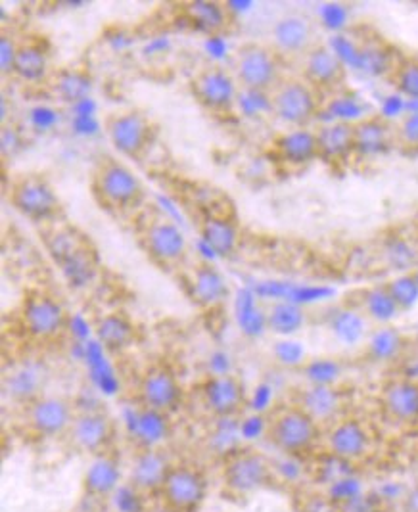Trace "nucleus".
<instances>
[{
  "label": "nucleus",
  "instance_id": "1",
  "mask_svg": "<svg viewBox=\"0 0 418 512\" xmlns=\"http://www.w3.org/2000/svg\"><path fill=\"white\" fill-rule=\"evenodd\" d=\"M89 192L96 208L114 219L135 221L148 208V188L116 156L102 154L89 171Z\"/></svg>",
  "mask_w": 418,
  "mask_h": 512
},
{
  "label": "nucleus",
  "instance_id": "2",
  "mask_svg": "<svg viewBox=\"0 0 418 512\" xmlns=\"http://www.w3.org/2000/svg\"><path fill=\"white\" fill-rule=\"evenodd\" d=\"M323 424L298 401L275 405L263 424V438L288 459H311L321 453Z\"/></svg>",
  "mask_w": 418,
  "mask_h": 512
},
{
  "label": "nucleus",
  "instance_id": "3",
  "mask_svg": "<svg viewBox=\"0 0 418 512\" xmlns=\"http://www.w3.org/2000/svg\"><path fill=\"white\" fill-rule=\"evenodd\" d=\"M133 223L135 242L154 267L175 277L190 261L185 233L167 213L148 206Z\"/></svg>",
  "mask_w": 418,
  "mask_h": 512
},
{
  "label": "nucleus",
  "instance_id": "4",
  "mask_svg": "<svg viewBox=\"0 0 418 512\" xmlns=\"http://www.w3.org/2000/svg\"><path fill=\"white\" fill-rule=\"evenodd\" d=\"M16 323L25 342L33 346H52L60 342L70 328V311L52 290L35 286L25 290Z\"/></svg>",
  "mask_w": 418,
  "mask_h": 512
},
{
  "label": "nucleus",
  "instance_id": "5",
  "mask_svg": "<svg viewBox=\"0 0 418 512\" xmlns=\"http://www.w3.org/2000/svg\"><path fill=\"white\" fill-rule=\"evenodd\" d=\"M288 62L277 48L265 41H248L234 50L229 68L242 93L269 96L288 75Z\"/></svg>",
  "mask_w": 418,
  "mask_h": 512
},
{
  "label": "nucleus",
  "instance_id": "6",
  "mask_svg": "<svg viewBox=\"0 0 418 512\" xmlns=\"http://www.w3.org/2000/svg\"><path fill=\"white\" fill-rule=\"evenodd\" d=\"M102 125L110 146L123 160L146 162L160 140V125L135 106L108 112Z\"/></svg>",
  "mask_w": 418,
  "mask_h": 512
},
{
  "label": "nucleus",
  "instance_id": "7",
  "mask_svg": "<svg viewBox=\"0 0 418 512\" xmlns=\"http://www.w3.org/2000/svg\"><path fill=\"white\" fill-rule=\"evenodd\" d=\"M133 401L144 415L169 419L185 405V384L169 361H152L135 380Z\"/></svg>",
  "mask_w": 418,
  "mask_h": 512
},
{
  "label": "nucleus",
  "instance_id": "8",
  "mask_svg": "<svg viewBox=\"0 0 418 512\" xmlns=\"http://www.w3.org/2000/svg\"><path fill=\"white\" fill-rule=\"evenodd\" d=\"M8 204L29 223L50 227L64 217V202L52 179L43 171H24L12 177L6 190Z\"/></svg>",
  "mask_w": 418,
  "mask_h": 512
},
{
  "label": "nucleus",
  "instance_id": "9",
  "mask_svg": "<svg viewBox=\"0 0 418 512\" xmlns=\"http://www.w3.org/2000/svg\"><path fill=\"white\" fill-rule=\"evenodd\" d=\"M219 482L231 497H252L275 482L271 459L252 445H234L227 449L217 466Z\"/></svg>",
  "mask_w": 418,
  "mask_h": 512
},
{
  "label": "nucleus",
  "instance_id": "10",
  "mask_svg": "<svg viewBox=\"0 0 418 512\" xmlns=\"http://www.w3.org/2000/svg\"><path fill=\"white\" fill-rule=\"evenodd\" d=\"M20 432L29 443L62 442L77 415L73 399L43 392L18 407Z\"/></svg>",
  "mask_w": 418,
  "mask_h": 512
},
{
  "label": "nucleus",
  "instance_id": "11",
  "mask_svg": "<svg viewBox=\"0 0 418 512\" xmlns=\"http://www.w3.org/2000/svg\"><path fill=\"white\" fill-rule=\"evenodd\" d=\"M188 93L209 117L229 121L238 112L242 91L229 66L204 62L188 77Z\"/></svg>",
  "mask_w": 418,
  "mask_h": 512
},
{
  "label": "nucleus",
  "instance_id": "12",
  "mask_svg": "<svg viewBox=\"0 0 418 512\" xmlns=\"http://www.w3.org/2000/svg\"><path fill=\"white\" fill-rule=\"evenodd\" d=\"M265 100L284 129H311L321 117L325 96L300 75H286Z\"/></svg>",
  "mask_w": 418,
  "mask_h": 512
},
{
  "label": "nucleus",
  "instance_id": "13",
  "mask_svg": "<svg viewBox=\"0 0 418 512\" xmlns=\"http://www.w3.org/2000/svg\"><path fill=\"white\" fill-rule=\"evenodd\" d=\"M376 436L371 424L357 415H340L323 430L321 453L344 466H359L371 459Z\"/></svg>",
  "mask_w": 418,
  "mask_h": 512
},
{
  "label": "nucleus",
  "instance_id": "14",
  "mask_svg": "<svg viewBox=\"0 0 418 512\" xmlns=\"http://www.w3.org/2000/svg\"><path fill=\"white\" fill-rule=\"evenodd\" d=\"M192 394L200 411L215 422L238 419L250 405L246 382L234 373H209L202 376Z\"/></svg>",
  "mask_w": 418,
  "mask_h": 512
},
{
  "label": "nucleus",
  "instance_id": "15",
  "mask_svg": "<svg viewBox=\"0 0 418 512\" xmlns=\"http://www.w3.org/2000/svg\"><path fill=\"white\" fill-rule=\"evenodd\" d=\"M119 424L117 420L100 407L77 409L68 434L62 443L73 455L93 459L96 455L117 449Z\"/></svg>",
  "mask_w": 418,
  "mask_h": 512
},
{
  "label": "nucleus",
  "instance_id": "16",
  "mask_svg": "<svg viewBox=\"0 0 418 512\" xmlns=\"http://www.w3.org/2000/svg\"><path fill=\"white\" fill-rule=\"evenodd\" d=\"M208 497V472L190 461H175L158 493V501L167 512H200Z\"/></svg>",
  "mask_w": 418,
  "mask_h": 512
},
{
  "label": "nucleus",
  "instance_id": "17",
  "mask_svg": "<svg viewBox=\"0 0 418 512\" xmlns=\"http://www.w3.org/2000/svg\"><path fill=\"white\" fill-rule=\"evenodd\" d=\"M265 158L284 175H298L319 162L315 127L280 129L265 146Z\"/></svg>",
  "mask_w": 418,
  "mask_h": 512
},
{
  "label": "nucleus",
  "instance_id": "18",
  "mask_svg": "<svg viewBox=\"0 0 418 512\" xmlns=\"http://www.w3.org/2000/svg\"><path fill=\"white\" fill-rule=\"evenodd\" d=\"M175 279L179 280L186 298L202 311L221 309L231 296V286L221 271L204 259L188 261Z\"/></svg>",
  "mask_w": 418,
  "mask_h": 512
},
{
  "label": "nucleus",
  "instance_id": "19",
  "mask_svg": "<svg viewBox=\"0 0 418 512\" xmlns=\"http://www.w3.org/2000/svg\"><path fill=\"white\" fill-rule=\"evenodd\" d=\"M125 478L127 470L123 468V461L117 449L96 455L89 459L83 470L81 499L94 507H104L114 499Z\"/></svg>",
  "mask_w": 418,
  "mask_h": 512
},
{
  "label": "nucleus",
  "instance_id": "20",
  "mask_svg": "<svg viewBox=\"0 0 418 512\" xmlns=\"http://www.w3.org/2000/svg\"><path fill=\"white\" fill-rule=\"evenodd\" d=\"M196 231L209 250L221 259H233L242 250V225L231 208H217L215 204L204 208L198 215Z\"/></svg>",
  "mask_w": 418,
  "mask_h": 512
},
{
  "label": "nucleus",
  "instance_id": "21",
  "mask_svg": "<svg viewBox=\"0 0 418 512\" xmlns=\"http://www.w3.org/2000/svg\"><path fill=\"white\" fill-rule=\"evenodd\" d=\"M378 409L397 428L418 426V376L397 374L384 380L378 390Z\"/></svg>",
  "mask_w": 418,
  "mask_h": 512
},
{
  "label": "nucleus",
  "instance_id": "22",
  "mask_svg": "<svg viewBox=\"0 0 418 512\" xmlns=\"http://www.w3.org/2000/svg\"><path fill=\"white\" fill-rule=\"evenodd\" d=\"M300 77L319 93H340L348 83V66L344 58L326 43L311 48L300 60Z\"/></svg>",
  "mask_w": 418,
  "mask_h": 512
},
{
  "label": "nucleus",
  "instance_id": "23",
  "mask_svg": "<svg viewBox=\"0 0 418 512\" xmlns=\"http://www.w3.org/2000/svg\"><path fill=\"white\" fill-rule=\"evenodd\" d=\"M271 45L279 50L286 62H300L303 56L321 43L313 18L302 12H290L280 16L271 29Z\"/></svg>",
  "mask_w": 418,
  "mask_h": 512
},
{
  "label": "nucleus",
  "instance_id": "24",
  "mask_svg": "<svg viewBox=\"0 0 418 512\" xmlns=\"http://www.w3.org/2000/svg\"><path fill=\"white\" fill-rule=\"evenodd\" d=\"M355 125V162L374 163L397 152L395 123L380 114L361 117Z\"/></svg>",
  "mask_w": 418,
  "mask_h": 512
},
{
  "label": "nucleus",
  "instance_id": "25",
  "mask_svg": "<svg viewBox=\"0 0 418 512\" xmlns=\"http://www.w3.org/2000/svg\"><path fill=\"white\" fill-rule=\"evenodd\" d=\"M175 461L160 445H142L133 455L127 468V484L142 497H156L162 488L163 478Z\"/></svg>",
  "mask_w": 418,
  "mask_h": 512
},
{
  "label": "nucleus",
  "instance_id": "26",
  "mask_svg": "<svg viewBox=\"0 0 418 512\" xmlns=\"http://www.w3.org/2000/svg\"><path fill=\"white\" fill-rule=\"evenodd\" d=\"M319 162L334 171L355 163V125L349 119H332L315 125Z\"/></svg>",
  "mask_w": 418,
  "mask_h": 512
},
{
  "label": "nucleus",
  "instance_id": "27",
  "mask_svg": "<svg viewBox=\"0 0 418 512\" xmlns=\"http://www.w3.org/2000/svg\"><path fill=\"white\" fill-rule=\"evenodd\" d=\"M54 60H52V48L47 37L43 35H24L18 56L12 66V81H18L29 87H39L47 83L48 77L54 71Z\"/></svg>",
  "mask_w": 418,
  "mask_h": 512
},
{
  "label": "nucleus",
  "instance_id": "28",
  "mask_svg": "<svg viewBox=\"0 0 418 512\" xmlns=\"http://www.w3.org/2000/svg\"><path fill=\"white\" fill-rule=\"evenodd\" d=\"M93 334L100 348L112 357L125 355L140 342V326L123 309H110L94 317Z\"/></svg>",
  "mask_w": 418,
  "mask_h": 512
},
{
  "label": "nucleus",
  "instance_id": "29",
  "mask_svg": "<svg viewBox=\"0 0 418 512\" xmlns=\"http://www.w3.org/2000/svg\"><path fill=\"white\" fill-rule=\"evenodd\" d=\"M41 91L56 104L77 106L93 94V71L83 64L56 66Z\"/></svg>",
  "mask_w": 418,
  "mask_h": 512
},
{
  "label": "nucleus",
  "instance_id": "30",
  "mask_svg": "<svg viewBox=\"0 0 418 512\" xmlns=\"http://www.w3.org/2000/svg\"><path fill=\"white\" fill-rule=\"evenodd\" d=\"M177 14L185 27L204 37L227 35L234 24L231 8L217 0L181 2L177 4Z\"/></svg>",
  "mask_w": 418,
  "mask_h": 512
},
{
  "label": "nucleus",
  "instance_id": "31",
  "mask_svg": "<svg viewBox=\"0 0 418 512\" xmlns=\"http://www.w3.org/2000/svg\"><path fill=\"white\" fill-rule=\"evenodd\" d=\"M50 256L58 261V265L73 275V280H83L93 275L96 269V254L83 234L75 231H60L48 244Z\"/></svg>",
  "mask_w": 418,
  "mask_h": 512
},
{
  "label": "nucleus",
  "instance_id": "32",
  "mask_svg": "<svg viewBox=\"0 0 418 512\" xmlns=\"http://www.w3.org/2000/svg\"><path fill=\"white\" fill-rule=\"evenodd\" d=\"M355 313L376 326L392 325L395 317L401 315L384 282L372 284L357 292Z\"/></svg>",
  "mask_w": 418,
  "mask_h": 512
},
{
  "label": "nucleus",
  "instance_id": "33",
  "mask_svg": "<svg viewBox=\"0 0 418 512\" xmlns=\"http://www.w3.org/2000/svg\"><path fill=\"white\" fill-rule=\"evenodd\" d=\"M47 388L45 369L37 363H22L12 369V374H4V394H12V399L20 405L33 399Z\"/></svg>",
  "mask_w": 418,
  "mask_h": 512
},
{
  "label": "nucleus",
  "instance_id": "34",
  "mask_svg": "<svg viewBox=\"0 0 418 512\" xmlns=\"http://www.w3.org/2000/svg\"><path fill=\"white\" fill-rule=\"evenodd\" d=\"M296 401L303 405L315 419L319 420L323 424V428L328 422L344 415L340 411V403H342L340 390L326 382H315V384L307 386L302 397Z\"/></svg>",
  "mask_w": 418,
  "mask_h": 512
},
{
  "label": "nucleus",
  "instance_id": "35",
  "mask_svg": "<svg viewBox=\"0 0 418 512\" xmlns=\"http://www.w3.org/2000/svg\"><path fill=\"white\" fill-rule=\"evenodd\" d=\"M407 348V338L395 326H376L365 344V355L371 363H394Z\"/></svg>",
  "mask_w": 418,
  "mask_h": 512
},
{
  "label": "nucleus",
  "instance_id": "36",
  "mask_svg": "<svg viewBox=\"0 0 418 512\" xmlns=\"http://www.w3.org/2000/svg\"><path fill=\"white\" fill-rule=\"evenodd\" d=\"M305 323H307V313L296 303H271L265 313V325L273 334H279V336L296 334L303 330Z\"/></svg>",
  "mask_w": 418,
  "mask_h": 512
},
{
  "label": "nucleus",
  "instance_id": "37",
  "mask_svg": "<svg viewBox=\"0 0 418 512\" xmlns=\"http://www.w3.org/2000/svg\"><path fill=\"white\" fill-rule=\"evenodd\" d=\"M388 83L395 93L407 100L418 102V58L401 56L386 71Z\"/></svg>",
  "mask_w": 418,
  "mask_h": 512
},
{
  "label": "nucleus",
  "instance_id": "38",
  "mask_svg": "<svg viewBox=\"0 0 418 512\" xmlns=\"http://www.w3.org/2000/svg\"><path fill=\"white\" fill-rule=\"evenodd\" d=\"M390 296L394 298L395 305L399 309V313H409L411 309H415L418 305V280L413 271H405V273H397L392 279L384 282Z\"/></svg>",
  "mask_w": 418,
  "mask_h": 512
},
{
  "label": "nucleus",
  "instance_id": "39",
  "mask_svg": "<svg viewBox=\"0 0 418 512\" xmlns=\"http://www.w3.org/2000/svg\"><path fill=\"white\" fill-rule=\"evenodd\" d=\"M395 123V144L401 156H418V108L405 112Z\"/></svg>",
  "mask_w": 418,
  "mask_h": 512
},
{
  "label": "nucleus",
  "instance_id": "40",
  "mask_svg": "<svg viewBox=\"0 0 418 512\" xmlns=\"http://www.w3.org/2000/svg\"><path fill=\"white\" fill-rule=\"evenodd\" d=\"M22 37L24 35L18 33L14 27L8 29L6 25H2V31H0V73H2L4 81H8L10 75H12V66H14L16 56H18Z\"/></svg>",
  "mask_w": 418,
  "mask_h": 512
},
{
  "label": "nucleus",
  "instance_id": "41",
  "mask_svg": "<svg viewBox=\"0 0 418 512\" xmlns=\"http://www.w3.org/2000/svg\"><path fill=\"white\" fill-rule=\"evenodd\" d=\"M413 275H415V277H417L418 280V265L417 267H415V269H413Z\"/></svg>",
  "mask_w": 418,
  "mask_h": 512
},
{
  "label": "nucleus",
  "instance_id": "42",
  "mask_svg": "<svg viewBox=\"0 0 418 512\" xmlns=\"http://www.w3.org/2000/svg\"><path fill=\"white\" fill-rule=\"evenodd\" d=\"M415 242H417V248H418V229H417V236H415Z\"/></svg>",
  "mask_w": 418,
  "mask_h": 512
}]
</instances>
